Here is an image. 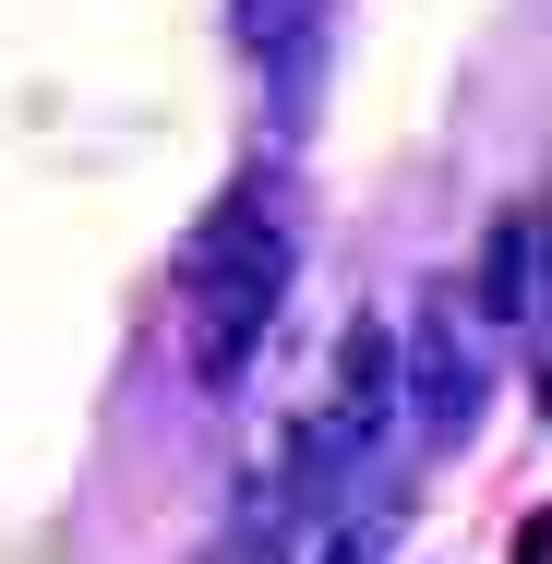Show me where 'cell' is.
<instances>
[{"instance_id": "obj_2", "label": "cell", "mask_w": 552, "mask_h": 564, "mask_svg": "<svg viewBox=\"0 0 552 564\" xmlns=\"http://www.w3.org/2000/svg\"><path fill=\"white\" fill-rule=\"evenodd\" d=\"M480 276H493V313H505V325L541 313V217H529V205L493 228V264H480Z\"/></svg>"}, {"instance_id": "obj_3", "label": "cell", "mask_w": 552, "mask_h": 564, "mask_svg": "<svg viewBox=\"0 0 552 564\" xmlns=\"http://www.w3.org/2000/svg\"><path fill=\"white\" fill-rule=\"evenodd\" d=\"M301 12H313V0H228V36H240V48H264V61H277V48H289V36H301Z\"/></svg>"}, {"instance_id": "obj_1", "label": "cell", "mask_w": 552, "mask_h": 564, "mask_svg": "<svg viewBox=\"0 0 552 564\" xmlns=\"http://www.w3.org/2000/svg\"><path fill=\"white\" fill-rule=\"evenodd\" d=\"M289 252H301L289 193L217 205V228L193 240V360H205V372H240V348L264 337V313L289 301Z\"/></svg>"}]
</instances>
